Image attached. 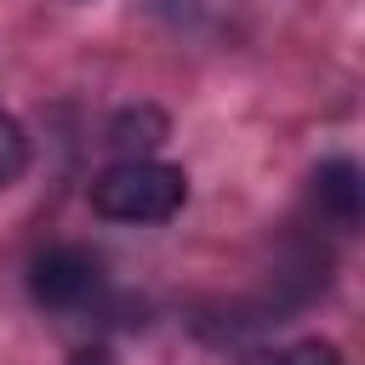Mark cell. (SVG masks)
<instances>
[{
    "instance_id": "obj_2",
    "label": "cell",
    "mask_w": 365,
    "mask_h": 365,
    "mask_svg": "<svg viewBox=\"0 0 365 365\" xmlns=\"http://www.w3.org/2000/svg\"><path fill=\"white\" fill-rule=\"evenodd\" d=\"M97 291H103V262L86 245H46L29 262V297L46 314H74L97 302Z\"/></svg>"
},
{
    "instance_id": "obj_7",
    "label": "cell",
    "mask_w": 365,
    "mask_h": 365,
    "mask_svg": "<svg viewBox=\"0 0 365 365\" xmlns=\"http://www.w3.org/2000/svg\"><path fill=\"white\" fill-rule=\"evenodd\" d=\"M68 365H120V359H114L103 342H91V348H74V354H68Z\"/></svg>"
},
{
    "instance_id": "obj_1",
    "label": "cell",
    "mask_w": 365,
    "mask_h": 365,
    "mask_svg": "<svg viewBox=\"0 0 365 365\" xmlns=\"http://www.w3.org/2000/svg\"><path fill=\"white\" fill-rule=\"evenodd\" d=\"M188 200V177L182 165L165 160H114L97 182H91V211L108 222H171Z\"/></svg>"
},
{
    "instance_id": "obj_5",
    "label": "cell",
    "mask_w": 365,
    "mask_h": 365,
    "mask_svg": "<svg viewBox=\"0 0 365 365\" xmlns=\"http://www.w3.org/2000/svg\"><path fill=\"white\" fill-rule=\"evenodd\" d=\"M245 365H342V348L325 336H302V342H285L268 354H245Z\"/></svg>"
},
{
    "instance_id": "obj_6",
    "label": "cell",
    "mask_w": 365,
    "mask_h": 365,
    "mask_svg": "<svg viewBox=\"0 0 365 365\" xmlns=\"http://www.w3.org/2000/svg\"><path fill=\"white\" fill-rule=\"evenodd\" d=\"M23 171H29V137H23L17 114L0 108V188H11Z\"/></svg>"
},
{
    "instance_id": "obj_3",
    "label": "cell",
    "mask_w": 365,
    "mask_h": 365,
    "mask_svg": "<svg viewBox=\"0 0 365 365\" xmlns=\"http://www.w3.org/2000/svg\"><path fill=\"white\" fill-rule=\"evenodd\" d=\"M308 205H314V217L325 228L354 234L359 217H365V177H359V165L342 160V154L336 160H319L314 177H308Z\"/></svg>"
},
{
    "instance_id": "obj_4",
    "label": "cell",
    "mask_w": 365,
    "mask_h": 365,
    "mask_svg": "<svg viewBox=\"0 0 365 365\" xmlns=\"http://www.w3.org/2000/svg\"><path fill=\"white\" fill-rule=\"evenodd\" d=\"M165 137H171V120H165L154 103L120 108V114L108 120V148H114L120 160H148V154H154Z\"/></svg>"
}]
</instances>
